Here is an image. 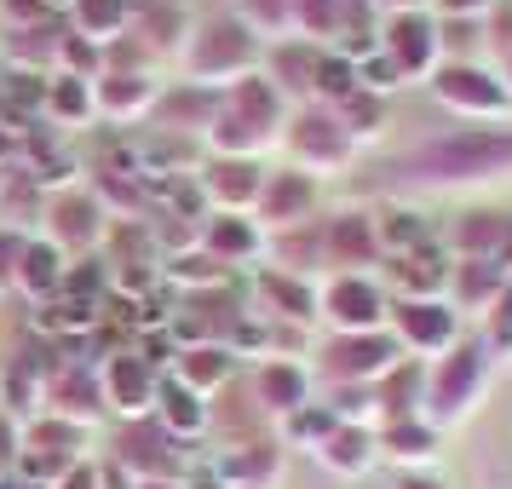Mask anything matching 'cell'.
<instances>
[{
    "instance_id": "42",
    "label": "cell",
    "mask_w": 512,
    "mask_h": 489,
    "mask_svg": "<svg viewBox=\"0 0 512 489\" xmlns=\"http://www.w3.org/2000/svg\"><path fill=\"white\" fill-rule=\"evenodd\" d=\"M334 116H340V127H346L351 139H374V133H386V98L357 87L346 104H334Z\"/></svg>"
},
{
    "instance_id": "14",
    "label": "cell",
    "mask_w": 512,
    "mask_h": 489,
    "mask_svg": "<svg viewBox=\"0 0 512 489\" xmlns=\"http://www.w3.org/2000/svg\"><path fill=\"white\" fill-rule=\"evenodd\" d=\"M323 259L340 271V277H369L374 265L386 259L380 231H374L369 213H334V219L323 225Z\"/></svg>"
},
{
    "instance_id": "22",
    "label": "cell",
    "mask_w": 512,
    "mask_h": 489,
    "mask_svg": "<svg viewBox=\"0 0 512 489\" xmlns=\"http://www.w3.org/2000/svg\"><path fill=\"white\" fill-rule=\"evenodd\" d=\"M259 294H265V317L271 323H317L323 317V294L311 288L305 277H294V271H259Z\"/></svg>"
},
{
    "instance_id": "20",
    "label": "cell",
    "mask_w": 512,
    "mask_h": 489,
    "mask_svg": "<svg viewBox=\"0 0 512 489\" xmlns=\"http://www.w3.org/2000/svg\"><path fill=\"white\" fill-rule=\"evenodd\" d=\"M225 110H231L236 121H248L254 133H265V139H277L282 127H288V98L271 87L265 70L248 75V81H236L231 93H225Z\"/></svg>"
},
{
    "instance_id": "32",
    "label": "cell",
    "mask_w": 512,
    "mask_h": 489,
    "mask_svg": "<svg viewBox=\"0 0 512 489\" xmlns=\"http://www.w3.org/2000/svg\"><path fill=\"white\" fill-rule=\"evenodd\" d=\"M426 397V369L415 357H403L386 380H380V426H397V420H415V403Z\"/></svg>"
},
{
    "instance_id": "4",
    "label": "cell",
    "mask_w": 512,
    "mask_h": 489,
    "mask_svg": "<svg viewBox=\"0 0 512 489\" xmlns=\"http://www.w3.org/2000/svg\"><path fill=\"white\" fill-rule=\"evenodd\" d=\"M397 363H403V346L392 340V328L334 334V340L317 351V374H323L328 386H380Z\"/></svg>"
},
{
    "instance_id": "60",
    "label": "cell",
    "mask_w": 512,
    "mask_h": 489,
    "mask_svg": "<svg viewBox=\"0 0 512 489\" xmlns=\"http://www.w3.org/2000/svg\"><path fill=\"white\" fill-rule=\"evenodd\" d=\"M380 6H392V18H397V12H420L426 0H380Z\"/></svg>"
},
{
    "instance_id": "18",
    "label": "cell",
    "mask_w": 512,
    "mask_h": 489,
    "mask_svg": "<svg viewBox=\"0 0 512 489\" xmlns=\"http://www.w3.org/2000/svg\"><path fill=\"white\" fill-rule=\"evenodd\" d=\"M328 47H311V41H282V47H265V75L282 98L294 104H311L317 98V64H323Z\"/></svg>"
},
{
    "instance_id": "49",
    "label": "cell",
    "mask_w": 512,
    "mask_h": 489,
    "mask_svg": "<svg viewBox=\"0 0 512 489\" xmlns=\"http://www.w3.org/2000/svg\"><path fill=\"white\" fill-rule=\"evenodd\" d=\"M179 29H185V18H179L173 6H150V12L139 18V41L150 52H173V47H179V41H173Z\"/></svg>"
},
{
    "instance_id": "37",
    "label": "cell",
    "mask_w": 512,
    "mask_h": 489,
    "mask_svg": "<svg viewBox=\"0 0 512 489\" xmlns=\"http://www.w3.org/2000/svg\"><path fill=\"white\" fill-rule=\"evenodd\" d=\"M167 282H179L185 294H213V288H225L231 282V265H219L208 248H190V254H173L162 265Z\"/></svg>"
},
{
    "instance_id": "25",
    "label": "cell",
    "mask_w": 512,
    "mask_h": 489,
    "mask_svg": "<svg viewBox=\"0 0 512 489\" xmlns=\"http://www.w3.org/2000/svg\"><path fill=\"white\" fill-rule=\"evenodd\" d=\"M156 420H162L179 443H196L213 426V409L202 403V392H190L185 380H162V392H156Z\"/></svg>"
},
{
    "instance_id": "54",
    "label": "cell",
    "mask_w": 512,
    "mask_h": 489,
    "mask_svg": "<svg viewBox=\"0 0 512 489\" xmlns=\"http://www.w3.org/2000/svg\"><path fill=\"white\" fill-rule=\"evenodd\" d=\"M24 242H29V236H18L12 225H0V288H12V277H18V259H24Z\"/></svg>"
},
{
    "instance_id": "27",
    "label": "cell",
    "mask_w": 512,
    "mask_h": 489,
    "mask_svg": "<svg viewBox=\"0 0 512 489\" xmlns=\"http://www.w3.org/2000/svg\"><path fill=\"white\" fill-rule=\"evenodd\" d=\"M202 248H208L219 265H242V259H254L265 248V236H259L254 219H242V213H208L202 219Z\"/></svg>"
},
{
    "instance_id": "55",
    "label": "cell",
    "mask_w": 512,
    "mask_h": 489,
    "mask_svg": "<svg viewBox=\"0 0 512 489\" xmlns=\"http://www.w3.org/2000/svg\"><path fill=\"white\" fill-rule=\"evenodd\" d=\"M18 455H24V432H18V420L12 415H0V478L18 472Z\"/></svg>"
},
{
    "instance_id": "11",
    "label": "cell",
    "mask_w": 512,
    "mask_h": 489,
    "mask_svg": "<svg viewBox=\"0 0 512 489\" xmlns=\"http://www.w3.org/2000/svg\"><path fill=\"white\" fill-rule=\"evenodd\" d=\"M93 104H98V121L110 127H133V121L156 116L162 110V81L144 70H104L93 81Z\"/></svg>"
},
{
    "instance_id": "21",
    "label": "cell",
    "mask_w": 512,
    "mask_h": 489,
    "mask_svg": "<svg viewBox=\"0 0 512 489\" xmlns=\"http://www.w3.org/2000/svg\"><path fill=\"white\" fill-rule=\"evenodd\" d=\"M254 392H259V409H265V415L294 420L305 403H311V369H305V363H288V357H271V363L259 369Z\"/></svg>"
},
{
    "instance_id": "17",
    "label": "cell",
    "mask_w": 512,
    "mask_h": 489,
    "mask_svg": "<svg viewBox=\"0 0 512 489\" xmlns=\"http://www.w3.org/2000/svg\"><path fill=\"white\" fill-rule=\"evenodd\" d=\"M259 190H265V167L259 162H225V156H213L202 167V196L213 202V213L259 208Z\"/></svg>"
},
{
    "instance_id": "50",
    "label": "cell",
    "mask_w": 512,
    "mask_h": 489,
    "mask_svg": "<svg viewBox=\"0 0 512 489\" xmlns=\"http://www.w3.org/2000/svg\"><path fill=\"white\" fill-rule=\"evenodd\" d=\"M484 346L489 357L501 351V357H512V282H507V294L489 305V317H484Z\"/></svg>"
},
{
    "instance_id": "3",
    "label": "cell",
    "mask_w": 512,
    "mask_h": 489,
    "mask_svg": "<svg viewBox=\"0 0 512 489\" xmlns=\"http://www.w3.org/2000/svg\"><path fill=\"white\" fill-rule=\"evenodd\" d=\"M489 380V346L484 340H455V346L432 357L426 369V397H420V420L426 426H455V420L478 403Z\"/></svg>"
},
{
    "instance_id": "35",
    "label": "cell",
    "mask_w": 512,
    "mask_h": 489,
    "mask_svg": "<svg viewBox=\"0 0 512 489\" xmlns=\"http://www.w3.org/2000/svg\"><path fill=\"white\" fill-rule=\"evenodd\" d=\"M41 116L52 127H87L98 121V104H93V81H75V75H52L47 81V110Z\"/></svg>"
},
{
    "instance_id": "31",
    "label": "cell",
    "mask_w": 512,
    "mask_h": 489,
    "mask_svg": "<svg viewBox=\"0 0 512 489\" xmlns=\"http://www.w3.org/2000/svg\"><path fill=\"white\" fill-rule=\"evenodd\" d=\"M231 369H236V357H231V346H219V340H208V346H185L179 357H173V380H185L190 392H219L225 380H231Z\"/></svg>"
},
{
    "instance_id": "38",
    "label": "cell",
    "mask_w": 512,
    "mask_h": 489,
    "mask_svg": "<svg viewBox=\"0 0 512 489\" xmlns=\"http://www.w3.org/2000/svg\"><path fill=\"white\" fill-rule=\"evenodd\" d=\"M294 35L311 47H328L346 35V0H294Z\"/></svg>"
},
{
    "instance_id": "36",
    "label": "cell",
    "mask_w": 512,
    "mask_h": 489,
    "mask_svg": "<svg viewBox=\"0 0 512 489\" xmlns=\"http://www.w3.org/2000/svg\"><path fill=\"white\" fill-rule=\"evenodd\" d=\"M380 455L397 466H415V461H432L438 455V426L426 420H397V426H380Z\"/></svg>"
},
{
    "instance_id": "29",
    "label": "cell",
    "mask_w": 512,
    "mask_h": 489,
    "mask_svg": "<svg viewBox=\"0 0 512 489\" xmlns=\"http://www.w3.org/2000/svg\"><path fill=\"white\" fill-rule=\"evenodd\" d=\"M219 104H225V93L185 81L179 93H162V110H156V116L167 121V133H202V139H208L213 116H219Z\"/></svg>"
},
{
    "instance_id": "33",
    "label": "cell",
    "mask_w": 512,
    "mask_h": 489,
    "mask_svg": "<svg viewBox=\"0 0 512 489\" xmlns=\"http://www.w3.org/2000/svg\"><path fill=\"white\" fill-rule=\"evenodd\" d=\"M58 41H64L58 18L35 24V29H6V58H12V70H24V75H41V64L58 70Z\"/></svg>"
},
{
    "instance_id": "62",
    "label": "cell",
    "mask_w": 512,
    "mask_h": 489,
    "mask_svg": "<svg viewBox=\"0 0 512 489\" xmlns=\"http://www.w3.org/2000/svg\"><path fill=\"white\" fill-rule=\"evenodd\" d=\"M133 489H185L179 478H150V484H133Z\"/></svg>"
},
{
    "instance_id": "45",
    "label": "cell",
    "mask_w": 512,
    "mask_h": 489,
    "mask_svg": "<svg viewBox=\"0 0 512 489\" xmlns=\"http://www.w3.org/2000/svg\"><path fill=\"white\" fill-rule=\"evenodd\" d=\"M35 323L47 328V334H81V328H98V305L58 294V300H47L41 311H35Z\"/></svg>"
},
{
    "instance_id": "23",
    "label": "cell",
    "mask_w": 512,
    "mask_h": 489,
    "mask_svg": "<svg viewBox=\"0 0 512 489\" xmlns=\"http://www.w3.org/2000/svg\"><path fill=\"white\" fill-rule=\"evenodd\" d=\"M507 242H512V213H495V208L461 213L455 236H449L455 259H495V265L507 259Z\"/></svg>"
},
{
    "instance_id": "19",
    "label": "cell",
    "mask_w": 512,
    "mask_h": 489,
    "mask_svg": "<svg viewBox=\"0 0 512 489\" xmlns=\"http://www.w3.org/2000/svg\"><path fill=\"white\" fill-rule=\"evenodd\" d=\"M64 277H70V254L58 248V242H41V236H29L24 242V259H18V277L12 288L24 294L29 305H47L64 294Z\"/></svg>"
},
{
    "instance_id": "53",
    "label": "cell",
    "mask_w": 512,
    "mask_h": 489,
    "mask_svg": "<svg viewBox=\"0 0 512 489\" xmlns=\"http://www.w3.org/2000/svg\"><path fill=\"white\" fill-rule=\"evenodd\" d=\"M0 12H6V24H12V29L52 24V6H47V0H0Z\"/></svg>"
},
{
    "instance_id": "28",
    "label": "cell",
    "mask_w": 512,
    "mask_h": 489,
    "mask_svg": "<svg viewBox=\"0 0 512 489\" xmlns=\"http://www.w3.org/2000/svg\"><path fill=\"white\" fill-rule=\"evenodd\" d=\"M317 461H323L334 478H363V472L380 461V432H374V426H340V432L317 449Z\"/></svg>"
},
{
    "instance_id": "63",
    "label": "cell",
    "mask_w": 512,
    "mask_h": 489,
    "mask_svg": "<svg viewBox=\"0 0 512 489\" xmlns=\"http://www.w3.org/2000/svg\"><path fill=\"white\" fill-rule=\"evenodd\" d=\"M501 64H507V93H512V58H501Z\"/></svg>"
},
{
    "instance_id": "24",
    "label": "cell",
    "mask_w": 512,
    "mask_h": 489,
    "mask_svg": "<svg viewBox=\"0 0 512 489\" xmlns=\"http://www.w3.org/2000/svg\"><path fill=\"white\" fill-rule=\"evenodd\" d=\"M507 282H512L507 265H495V259H461L455 277H449V288H455V311H478V317H489V305L507 294Z\"/></svg>"
},
{
    "instance_id": "59",
    "label": "cell",
    "mask_w": 512,
    "mask_h": 489,
    "mask_svg": "<svg viewBox=\"0 0 512 489\" xmlns=\"http://www.w3.org/2000/svg\"><path fill=\"white\" fill-rule=\"evenodd\" d=\"M438 18H478V12H489V0H426Z\"/></svg>"
},
{
    "instance_id": "30",
    "label": "cell",
    "mask_w": 512,
    "mask_h": 489,
    "mask_svg": "<svg viewBox=\"0 0 512 489\" xmlns=\"http://www.w3.org/2000/svg\"><path fill=\"white\" fill-rule=\"evenodd\" d=\"M392 277H397V288H403V300H443L455 265H449L438 248H415V254L392 259Z\"/></svg>"
},
{
    "instance_id": "41",
    "label": "cell",
    "mask_w": 512,
    "mask_h": 489,
    "mask_svg": "<svg viewBox=\"0 0 512 489\" xmlns=\"http://www.w3.org/2000/svg\"><path fill=\"white\" fill-rule=\"evenodd\" d=\"M104 70H110V47H98V41H87V35L64 29V41H58V75H75V81H98Z\"/></svg>"
},
{
    "instance_id": "58",
    "label": "cell",
    "mask_w": 512,
    "mask_h": 489,
    "mask_svg": "<svg viewBox=\"0 0 512 489\" xmlns=\"http://www.w3.org/2000/svg\"><path fill=\"white\" fill-rule=\"evenodd\" d=\"M300 346H305V328L300 323H271V351H282L288 363L300 357Z\"/></svg>"
},
{
    "instance_id": "61",
    "label": "cell",
    "mask_w": 512,
    "mask_h": 489,
    "mask_svg": "<svg viewBox=\"0 0 512 489\" xmlns=\"http://www.w3.org/2000/svg\"><path fill=\"white\" fill-rule=\"evenodd\" d=\"M397 489H443V484H438V478H403Z\"/></svg>"
},
{
    "instance_id": "1",
    "label": "cell",
    "mask_w": 512,
    "mask_h": 489,
    "mask_svg": "<svg viewBox=\"0 0 512 489\" xmlns=\"http://www.w3.org/2000/svg\"><path fill=\"white\" fill-rule=\"evenodd\" d=\"M403 179L415 185H478L495 173H512V127H461L443 139L420 144L415 156L397 162Z\"/></svg>"
},
{
    "instance_id": "56",
    "label": "cell",
    "mask_w": 512,
    "mask_h": 489,
    "mask_svg": "<svg viewBox=\"0 0 512 489\" xmlns=\"http://www.w3.org/2000/svg\"><path fill=\"white\" fill-rule=\"evenodd\" d=\"M52 489H104V466L75 461V466H70V472H64V478H58Z\"/></svg>"
},
{
    "instance_id": "16",
    "label": "cell",
    "mask_w": 512,
    "mask_h": 489,
    "mask_svg": "<svg viewBox=\"0 0 512 489\" xmlns=\"http://www.w3.org/2000/svg\"><path fill=\"white\" fill-rule=\"evenodd\" d=\"M47 415L58 420H75V426H93L110 403H104V386H98V374L87 369V363H58V369L47 374Z\"/></svg>"
},
{
    "instance_id": "7",
    "label": "cell",
    "mask_w": 512,
    "mask_h": 489,
    "mask_svg": "<svg viewBox=\"0 0 512 489\" xmlns=\"http://www.w3.org/2000/svg\"><path fill=\"white\" fill-rule=\"evenodd\" d=\"M432 98H438L443 110L466 116V121H501L512 110L507 81H495V75L478 70V64H438V75H432Z\"/></svg>"
},
{
    "instance_id": "44",
    "label": "cell",
    "mask_w": 512,
    "mask_h": 489,
    "mask_svg": "<svg viewBox=\"0 0 512 489\" xmlns=\"http://www.w3.org/2000/svg\"><path fill=\"white\" fill-rule=\"evenodd\" d=\"M374 231H380V248H386V259H403L415 254V248H426V225H420V213H386V219H374Z\"/></svg>"
},
{
    "instance_id": "57",
    "label": "cell",
    "mask_w": 512,
    "mask_h": 489,
    "mask_svg": "<svg viewBox=\"0 0 512 489\" xmlns=\"http://www.w3.org/2000/svg\"><path fill=\"white\" fill-rule=\"evenodd\" d=\"M489 41L501 47V58H512V0H501V6L489 12Z\"/></svg>"
},
{
    "instance_id": "12",
    "label": "cell",
    "mask_w": 512,
    "mask_h": 489,
    "mask_svg": "<svg viewBox=\"0 0 512 489\" xmlns=\"http://www.w3.org/2000/svg\"><path fill=\"white\" fill-rule=\"evenodd\" d=\"M323 317L334 323V334H374V328H386L392 305L374 277H334L323 288Z\"/></svg>"
},
{
    "instance_id": "5",
    "label": "cell",
    "mask_w": 512,
    "mask_h": 489,
    "mask_svg": "<svg viewBox=\"0 0 512 489\" xmlns=\"http://www.w3.org/2000/svg\"><path fill=\"white\" fill-rule=\"evenodd\" d=\"M282 139H288V156L300 162V173H346L357 156V139L340 127L328 104H300L282 127Z\"/></svg>"
},
{
    "instance_id": "39",
    "label": "cell",
    "mask_w": 512,
    "mask_h": 489,
    "mask_svg": "<svg viewBox=\"0 0 512 489\" xmlns=\"http://www.w3.org/2000/svg\"><path fill=\"white\" fill-rule=\"evenodd\" d=\"M24 449H41V455H58V461H81V449H87V426L58 420V415H41L24 432Z\"/></svg>"
},
{
    "instance_id": "13",
    "label": "cell",
    "mask_w": 512,
    "mask_h": 489,
    "mask_svg": "<svg viewBox=\"0 0 512 489\" xmlns=\"http://www.w3.org/2000/svg\"><path fill=\"white\" fill-rule=\"evenodd\" d=\"M98 386H104V403H110L116 415H127V420L156 415L162 380H156V369H150L144 357H133V351H110L104 369H98Z\"/></svg>"
},
{
    "instance_id": "26",
    "label": "cell",
    "mask_w": 512,
    "mask_h": 489,
    "mask_svg": "<svg viewBox=\"0 0 512 489\" xmlns=\"http://www.w3.org/2000/svg\"><path fill=\"white\" fill-rule=\"evenodd\" d=\"M213 478L219 489H265L277 478V443H248V449H225V455H213Z\"/></svg>"
},
{
    "instance_id": "8",
    "label": "cell",
    "mask_w": 512,
    "mask_h": 489,
    "mask_svg": "<svg viewBox=\"0 0 512 489\" xmlns=\"http://www.w3.org/2000/svg\"><path fill=\"white\" fill-rule=\"evenodd\" d=\"M116 466H127L139 484H150V478H185V443L173 438L156 415L127 420V432L116 438Z\"/></svg>"
},
{
    "instance_id": "2",
    "label": "cell",
    "mask_w": 512,
    "mask_h": 489,
    "mask_svg": "<svg viewBox=\"0 0 512 489\" xmlns=\"http://www.w3.org/2000/svg\"><path fill=\"white\" fill-rule=\"evenodd\" d=\"M185 70L196 87H213V93H231L236 81L265 70V41L242 18H208V24L190 35Z\"/></svg>"
},
{
    "instance_id": "47",
    "label": "cell",
    "mask_w": 512,
    "mask_h": 489,
    "mask_svg": "<svg viewBox=\"0 0 512 489\" xmlns=\"http://www.w3.org/2000/svg\"><path fill=\"white\" fill-rule=\"evenodd\" d=\"M340 426H346V420L334 415V409H328V403H305L300 415L288 420V438H300V443H311V449H323V443L334 438V432H340Z\"/></svg>"
},
{
    "instance_id": "43",
    "label": "cell",
    "mask_w": 512,
    "mask_h": 489,
    "mask_svg": "<svg viewBox=\"0 0 512 489\" xmlns=\"http://www.w3.org/2000/svg\"><path fill=\"white\" fill-rule=\"evenodd\" d=\"M351 93H357V64L328 47L323 64H317V98H311V104H328V110H334V104H346Z\"/></svg>"
},
{
    "instance_id": "34",
    "label": "cell",
    "mask_w": 512,
    "mask_h": 489,
    "mask_svg": "<svg viewBox=\"0 0 512 489\" xmlns=\"http://www.w3.org/2000/svg\"><path fill=\"white\" fill-rule=\"evenodd\" d=\"M127 24H133V0H75V35L98 47L127 41Z\"/></svg>"
},
{
    "instance_id": "46",
    "label": "cell",
    "mask_w": 512,
    "mask_h": 489,
    "mask_svg": "<svg viewBox=\"0 0 512 489\" xmlns=\"http://www.w3.org/2000/svg\"><path fill=\"white\" fill-rule=\"evenodd\" d=\"M104 288H110V259H70V277H64V294H70V300L98 305Z\"/></svg>"
},
{
    "instance_id": "51",
    "label": "cell",
    "mask_w": 512,
    "mask_h": 489,
    "mask_svg": "<svg viewBox=\"0 0 512 489\" xmlns=\"http://www.w3.org/2000/svg\"><path fill=\"white\" fill-rule=\"evenodd\" d=\"M357 87H363V93H374V98H386L392 87H403V70H397L386 52H374V58H363V64H357Z\"/></svg>"
},
{
    "instance_id": "48",
    "label": "cell",
    "mask_w": 512,
    "mask_h": 489,
    "mask_svg": "<svg viewBox=\"0 0 512 489\" xmlns=\"http://www.w3.org/2000/svg\"><path fill=\"white\" fill-rule=\"evenodd\" d=\"M478 18H438V52L443 64H472V47H478Z\"/></svg>"
},
{
    "instance_id": "15",
    "label": "cell",
    "mask_w": 512,
    "mask_h": 489,
    "mask_svg": "<svg viewBox=\"0 0 512 489\" xmlns=\"http://www.w3.org/2000/svg\"><path fill=\"white\" fill-rule=\"evenodd\" d=\"M311 208H317V179L300 173V167H282V173H265V190H259V219L271 231H300L311 225Z\"/></svg>"
},
{
    "instance_id": "52",
    "label": "cell",
    "mask_w": 512,
    "mask_h": 489,
    "mask_svg": "<svg viewBox=\"0 0 512 489\" xmlns=\"http://www.w3.org/2000/svg\"><path fill=\"white\" fill-rule=\"evenodd\" d=\"M110 282H116L121 294L144 300V294L156 288V265H144V259H110Z\"/></svg>"
},
{
    "instance_id": "9",
    "label": "cell",
    "mask_w": 512,
    "mask_h": 489,
    "mask_svg": "<svg viewBox=\"0 0 512 489\" xmlns=\"http://www.w3.org/2000/svg\"><path fill=\"white\" fill-rule=\"evenodd\" d=\"M380 52L403 70V81H432L438 64H443L438 18H426V12H397V18H386V29H380Z\"/></svg>"
},
{
    "instance_id": "10",
    "label": "cell",
    "mask_w": 512,
    "mask_h": 489,
    "mask_svg": "<svg viewBox=\"0 0 512 489\" xmlns=\"http://www.w3.org/2000/svg\"><path fill=\"white\" fill-rule=\"evenodd\" d=\"M455 305L449 300H397L392 305V340L403 351H415V357H443V351L455 346L461 334H455Z\"/></svg>"
},
{
    "instance_id": "6",
    "label": "cell",
    "mask_w": 512,
    "mask_h": 489,
    "mask_svg": "<svg viewBox=\"0 0 512 489\" xmlns=\"http://www.w3.org/2000/svg\"><path fill=\"white\" fill-rule=\"evenodd\" d=\"M104 236H110V208L98 202V190L75 185L47 202V242H58L70 259H93Z\"/></svg>"
},
{
    "instance_id": "40",
    "label": "cell",
    "mask_w": 512,
    "mask_h": 489,
    "mask_svg": "<svg viewBox=\"0 0 512 489\" xmlns=\"http://www.w3.org/2000/svg\"><path fill=\"white\" fill-rule=\"evenodd\" d=\"M236 18L254 29L259 41H271V47L294 41V0H242V12H236Z\"/></svg>"
}]
</instances>
